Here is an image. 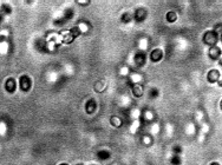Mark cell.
<instances>
[{
	"mask_svg": "<svg viewBox=\"0 0 222 165\" xmlns=\"http://www.w3.org/2000/svg\"><path fill=\"white\" fill-rule=\"evenodd\" d=\"M60 165H67V164H65V163H63V164H60Z\"/></svg>",
	"mask_w": 222,
	"mask_h": 165,
	"instance_id": "cell-17",
	"label": "cell"
},
{
	"mask_svg": "<svg viewBox=\"0 0 222 165\" xmlns=\"http://www.w3.org/2000/svg\"><path fill=\"white\" fill-rule=\"evenodd\" d=\"M96 102L93 100V99H90L89 102L87 103V105H85V108H87V113L89 115H91V113H93L95 111H96Z\"/></svg>",
	"mask_w": 222,
	"mask_h": 165,
	"instance_id": "cell-7",
	"label": "cell"
},
{
	"mask_svg": "<svg viewBox=\"0 0 222 165\" xmlns=\"http://www.w3.org/2000/svg\"><path fill=\"white\" fill-rule=\"evenodd\" d=\"M220 106H221V110H222V100H221V103H220Z\"/></svg>",
	"mask_w": 222,
	"mask_h": 165,
	"instance_id": "cell-16",
	"label": "cell"
},
{
	"mask_svg": "<svg viewBox=\"0 0 222 165\" xmlns=\"http://www.w3.org/2000/svg\"><path fill=\"white\" fill-rule=\"evenodd\" d=\"M110 123H111V125H113L115 128H119V126L122 125V120H121V118L116 117V116H112V117H111Z\"/></svg>",
	"mask_w": 222,
	"mask_h": 165,
	"instance_id": "cell-11",
	"label": "cell"
},
{
	"mask_svg": "<svg viewBox=\"0 0 222 165\" xmlns=\"http://www.w3.org/2000/svg\"><path fill=\"white\" fill-rule=\"evenodd\" d=\"M220 56H221V51H220V48L216 46H213V47H210V50H209V57L211 59H217V58H220Z\"/></svg>",
	"mask_w": 222,
	"mask_h": 165,
	"instance_id": "cell-5",
	"label": "cell"
},
{
	"mask_svg": "<svg viewBox=\"0 0 222 165\" xmlns=\"http://www.w3.org/2000/svg\"><path fill=\"white\" fill-rule=\"evenodd\" d=\"M135 14H136V20H138V21H142V20H144L147 18V11L144 8H138L136 11Z\"/></svg>",
	"mask_w": 222,
	"mask_h": 165,
	"instance_id": "cell-8",
	"label": "cell"
},
{
	"mask_svg": "<svg viewBox=\"0 0 222 165\" xmlns=\"http://www.w3.org/2000/svg\"><path fill=\"white\" fill-rule=\"evenodd\" d=\"M132 93L135 97H141L143 94V87L141 84H134L132 86Z\"/></svg>",
	"mask_w": 222,
	"mask_h": 165,
	"instance_id": "cell-10",
	"label": "cell"
},
{
	"mask_svg": "<svg viewBox=\"0 0 222 165\" xmlns=\"http://www.w3.org/2000/svg\"><path fill=\"white\" fill-rule=\"evenodd\" d=\"M207 78H208L209 82H219V79H220V72H219L217 70H210L209 72H208Z\"/></svg>",
	"mask_w": 222,
	"mask_h": 165,
	"instance_id": "cell-3",
	"label": "cell"
},
{
	"mask_svg": "<svg viewBox=\"0 0 222 165\" xmlns=\"http://www.w3.org/2000/svg\"><path fill=\"white\" fill-rule=\"evenodd\" d=\"M221 41H222V35H221Z\"/></svg>",
	"mask_w": 222,
	"mask_h": 165,
	"instance_id": "cell-19",
	"label": "cell"
},
{
	"mask_svg": "<svg viewBox=\"0 0 222 165\" xmlns=\"http://www.w3.org/2000/svg\"><path fill=\"white\" fill-rule=\"evenodd\" d=\"M176 19H177V14L175 12H168L167 13V20L169 23H175Z\"/></svg>",
	"mask_w": 222,
	"mask_h": 165,
	"instance_id": "cell-12",
	"label": "cell"
},
{
	"mask_svg": "<svg viewBox=\"0 0 222 165\" xmlns=\"http://www.w3.org/2000/svg\"><path fill=\"white\" fill-rule=\"evenodd\" d=\"M122 21H123V23L130 21V14H129V13H124L123 17H122Z\"/></svg>",
	"mask_w": 222,
	"mask_h": 165,
	"instance_id": "cell-14",
	"label": "cell"
},
{
	"mask_svg": "<svg viewBox=\"0 0 222 165\" xmlns=\"http://www.w3.org/2000/svg\"><path fill=\"white\" fill-rule=\"evenodd\" d=\"M217 39H219V37H217V33L215 31H209L203 37V41L207 45H210V46H215V44L217 43Z\"/></svg>",
	"mask_w": 222,
	"mask_h": 165,
	"instance_id": "cell-1",
	"label": "cell"
},
{
	"mask_svg": "<svg viewBox=\"0 0 222 165\" xmlns=\"http://www.w3.org/2000/svg\"><path fill=\"white\" fill-rule=\"evenodd\" d=\"M98 157L100 159H106L110 157V153L106 152V151H100V152H98Z\"/></svg>",
	"mask_w": 222,
	"mask_h": 165,
	"instance_id": "cell-13",
	"label": "cell"
},
{
	"mask_svg": "<svg viewBox=\"0 0 222 165\" xmlns=\"http://www.w3.org/2000/svg\"><path fill=\"white\" fill-rule=\"evenodd\" d=\"M15 80L13 79V78H8L6 82H5V89H6V91L7 92H10V93H12L15 91Z\"/></svg>",
	"mask_w": 222,
	"mask_h": 165,
	"instance_id": "cell-4",
	"label": "cell"
},
{
	"mask_svg": "<svg viewBox=\"0 0 222 165\" xmlns=\"http://www.w3.org/2000/svg\"><path fill=\"white\" fill-rule=\"evenodd\" d=\"M77 165H83V164H77Z\"/></svg>",
	"mask_w": 222,
	"mask_h": 165,
	"instance_id": "cell-18",
	"label": "cell"
},
{
	"mask_svg": "<svg viewBox=\"0 0 222 165\" xmlns=\"http://www.w3.org/2000/svg\"><path fill=\"white\" fill-rule=\"evenodd\" d=\"M163 57V53H162V51L158 50V48H156V50H154L152 52H151V54H150V59L152 60V61H160L161 59Z\"/></svg>",
	"mask_w": 222,
	"mask_h": 165,
	"instance_id": "cell-6",
	"label": "cell"
},
{
	"mask_svg": "<svg viewBox=\"0 0 222 165\" xmlns=\"http://www.w3.org/2000/svg\"><path fill=\"white\" fill-rule=\"evenodd\" d=\"M210 165H219L217 163H213V164H210Z\"/></svg>",
	"mask_w": 222,
	"mask_h": 165,
	"instance_id": "cell-15",
	"label": "cell"
},
{
	"mask_svg": "<svg viewBox=\"0 0 222 165\" xmlns=\"http://www.w3.org/2000/svg\"><path fill=\"white\" fill-rule=\"evenodd\" d=\"M135 63H136V65L142 66V65L145 63V54H144V53H142V52L137 53V54L135 56Z\"/></svg>",
	"mask_w": 222,
	"mask_h": 165,
	"instance_id": "cell-9",
	"label": "cell"
},
{
	"mask_svg": "<svg viewBox=\"0 0 222 165\" xmlns=\"http://www.w3.org/2000/svg\"><path fill=\"white\" fill-rule=\"evenodd\" d=\"M19 84H20V89L23 91H25V92H27L31 89V85H32L31 79L27 76H21L20 77V80H19Z\"/></svg>",
	"mask_w": 222,
	"mask_h": 165,
	"instance_id": "cell-2",
	"label": "cell"
}]
</instances>
